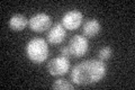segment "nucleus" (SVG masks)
Segmentation results:
<instances>
[{
    "mask_svg": "<svg viewBox=\"0 0 135 90\" xmlns=\"http://www.w3.org/2000/svg\"><path fill=\"white\" fill-rule=\"evenodd\" d=\"M65 38V28L61 23H55L47 32V41L51 44H60Z\"/></svg>",
    "mask_w": 135,
    "mask_h": 90,
    "instance_id": "7",
    "label": "nucleus"
},
{
    "mask_svg": "<svg viewBox=\"0 0 135 90\" xmlns=\"http://www.w3.org/2000/svg\"><path fill=\"white\" fill-rule=\"evenodd\" d=\"M68 49H69L70 55H72L74 58H81L88 52L89 43H88V40H87L86 36L74 35L69 41Z\"/></svg>",
    "mask_w": 135,
    "mask_h": 90,
    "instance_id": "3",
    "label": "nucleus"
},
{
    "mask_svg": "<svg viewBox=\"0 0 135 90\" xmlns=\"http://www.w3.org/2000/svg\"><path fill=\"white\" fill-rule=\"evenodd\" d=\"M113 55V49L110 46H104L101 48L98 52V58L101 60V61H106V60L110 59Z\"/></svg>",
    "mask_w": 135,
    "mask_h": 90,
    "instance_id": "11",
    "label": "nucleus"
},
{
    "mask_svg": "<svg viewBox=\"0 0 135 90\" xmlns=\"http://www.w3.org/2000/svg\"><path fill=\"white\" fill-rule=\"evenodd\" d=\"M83 35L86 37H95L100 32V24L97 19H89L83 24Z\"/></svg>",
    "mask_w": 135,
    "mask_h": 90,
    "instance_id": "8",
    "label": "nucleus"
},
{
    "mask_svg": "<svg viewBox=\"0 0 135 90\" xmlns=\"http://www.w3.org/2000/svg\"><path fill=\"white\" fill-rule=\"evenodd\" d=\"M70 69V61L65 56H56L52 59L47 64V70L51 75L59 77L65 74Z\"/></svg>",
    "mask_w": 135,
    "mask_h": 90,
    "instance_id": "5",
    "label": "nucleus"
},
{
    "mask_svg": "<svg viewBox=\"0 0 135 90\" xmlns=\"http://www.w3.org/2000/svg\"><path fill=\"white\" fill-rule=\"evenodd\" d=\"M28 21L29 20L24 15L16 14L12 16L9 20V27L12 31H23V29L27 26Z\"/></svg>",
    "mask_w": 135,
    "mask_h": 90,
    "instance_id": "9",
    "label": "nucleus"
},
{
    "mask_svg": "<svg viewBox=\"0 0 135 90\" xmlns=\"http://www.w3.org/2000/svg\"><path fill=\"white\" fill-rule=\"evenodd\" d=\"M82 18H83V15L81 11H79L77 9H72L63 15L61 24L68 31H74V29H77L81 25Z\"/></svg>",
    "mask_w": 135,
    "mask_h": 90,
    "instance_id": "6",
    "label": "nucleus"
},
{
    "mask_svg": "<svg viewBox=\"0 0 135 90\" xmlns=\"http://www.w3.org/2000/svg\"><path fill=\"white\" fill-rule=\"evenodd\" d=\"M60 53L62 54V56L69 58L70 52H69V49H68V46H62V48L60 49Z\"/></svg>",
    "mask_w": 135,
    "mask_h": 90,
    "instance_id": "12",
    "label": "nucleus"
},
{
    "mask_svg": "<svg viewBox=\"0 0 135 90\" xmlns=\"http://www.w3.org/2000/svg\"><path fill=\"white\" fill-rule=\"evenodd\" d=\"M28 25L34 32H45L52 26V18L45 12H38L32 16V18L28 21Z\"/></svg>",
    "mask_w": 135,
    "mask_h": 90,
    "instance_id": "4",
    "label": "nucleus"
},
{
    "mask_svg": "<svg viewBox=\"0 0 135 90\" xmlns=\"http://www.w3.org/2000/svg\"><path fill=\"white\" fill-rule=\"evenodd\" d=\"M107 68L101 60H86L78 63L71 71V80L78 86H88L99 81L106 75Z\"/></svg>",
    "mask_w": 135,
    "mask_h": 90,
    "instance_id": "1",
    "label": "nucleus"
},
{
    "mask_svg": "<svg viewBox=\"0 0 135 90\" xmlns=\"http://www.w3.org/2000/svg\"><path fill=\"white\" fill-rule=\"evenodd\" d=\"M26 54L34 63H42L49 58V45L41 37L32 38L26 45Z\"/></svg>",
    "mask_w": 135,
    "mask_h": 90,
    "instance_id": "2",
    "label": "nucleus"
},
{
    "mask_svg": "<svg viewBox=\"0 0 135 90\" xmlns=\"http://www.w3.org/2000/svg\"><path fill=\"white\" fill-rule=\"evenodd\" d=\"M52 88L55 90H71L73 89V86L65 79H56L52 84Z\"/></svg>",
    "mask_w": 135,
    "mask_h": 90,
    "instance_id": "10",
    "label": "nucleus"
}]
</instances>
